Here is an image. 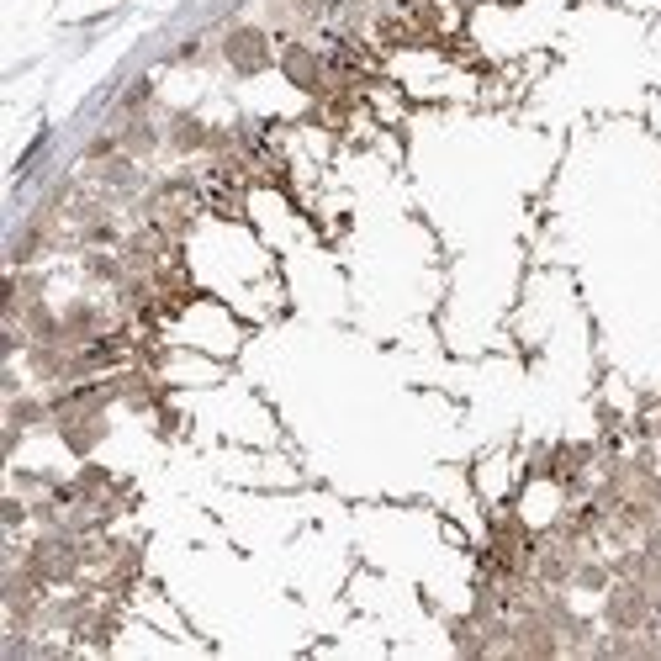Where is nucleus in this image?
Returning <instances> with one entry per match:
<instances>
[{
    "mask_svg": "<svg viewBox=\"0 0 661 661\" xmlns=\"http://www.w3.org/2000/svg\"><path fill=\"white\" fill-rule=\"evenodd\" d=\"M603 619H609L614 630H646V624H651V587L640 577L619 582L609 593V603H603Z\"/></svg>",
    "mask_w": 661,
    "mask_h": 661,
    "instance_id": "f257e3e1",
    "label": "nucleus"
},
{
    "mask_svg": "<svg viewBox=\"0 0 661 661\" xmlns=\"http://www.w3.org/2000/svg\"><path fill=\"white\" fill-rule=\"evenodd\" d=\"M223 59L238 69V75H260V69L270 64V38L260 27H233L223 38Z\"/></svg>",
    "mask_w": 661,
    "mask_h": 661,
    "instance_id": "f03ea898",
    "label": "nucleus"
},
{
    "mask_svg": "<svg viewBox=\"0 0 661 661\" xmlns=\"http://www.w3.org/2000/svg\"><path fill=\"white\" fill-rule=\"evenodd\" d=\"M281 69H286V80H291V85L312 90V96L323 90V64H318V53H307V48H286Z\"/></svg>",
    "mask_w": 661,
    "mask_h": 661,
    "instance_id": "7ed1b4c3",
    "label": "nucleus"
},
{
    "mask_svg": "<svg viewBox=\"0 0 661 661\" xmlns=\"http://www.w3.org/2000/svg\"><path fill=\"white\" fill-rule=\"evenodd\" d=\"M101 328V318H96V307H69V318H64V344H75V339H90Z\"/></svg>",
    "mask_w": 661,
    "mask_h": 661,
    "instance_id": "20e7f679",
    "label": "nucleus"
},
{
    "mask_svg": "<svg viewBox=\"0 0 661 661\" xmlns=\"http://www.w3.org/2000/svg\"><path fill=\"white\" fill-rule=\"evenodd\" d=\"M170 138H175V149H201V143H207V127L191 122V117H175Z\"/></svg>",
    "mask_w": 661,
    "mask_h": 661,
    "instance_id": "39448f33",
    "label": "nucleus"
},
{
    "mask_svg": "<svg viewBox=\"0 0 661 661\" xmlns=\"http://www.w3.org/2000/svg\"><path fill=\"white\" fill-rule=\"evenodd\" d=\"M540 582H550V587H566V582H572V566H566V556H545V561H540Z\"/></svg>",
    "mask_w": 661,
    "mask_h": 661,
    "instance_id": "423d86ee",
    "label": "nucleus"
},
{
    "mask_svg": "<svg viewBox=\"0 0 661 661\" xmlns=\"http://www.w3.org/2000/svg\"><path fill=\"white\" fill-rule=\"evenodd\" d=\"M577 587H587V593H603L609 587V566H582V572L572 577Z\"/></svg>",
    "mask_w": 661,
    "mask_h": 661,
    "instance_id": "0eeeda50",
    "label": "nucleus"
},
{
    "mask_svg": "<svg viewBox=\"0 0 661 661\" xmlns=\"http://www.w3.org/2000/svg\"><path fill=\"white\" fill-rule=\"evenodd\" d=\"M646 561L661 572V529H651V540H646Z\"/></svg>",
    "mask_w": 661,
    "mask_h": 661,
    "instance_id": "6e6552de",
    "label": "nucleus"
},
{
    "mask_svg": "<svg viewBox=\"0 0 661 661\" xmlns=\"http://www.w3.org/2000/svg\"><path fill=\"white\" fill-rule=\"evenodd\" d=\"M291 6H297V11H312V6H318V0H291Z\"/></svg>",
    "mask_w": 661,
    "mask_h": 661,
    "instance_id": "1a4fd4ad",
    "label": "nucleus"
},
{
    "mask_svg": "<svg viewBox=\"0 0 661 661\" xmlns=\"http://www.w3.org/2000/svg\"><path fill=\"white\" fill-rule=\"evenodd\" d=\"M651 624H661V603H651Z\"/></svg>",
    "mask_w": 661,
    "mask_h": 661,
    "instance_id": "9d476101",
    "label": "nucleus"
}]
</instances>
